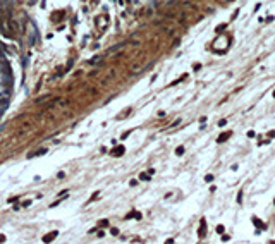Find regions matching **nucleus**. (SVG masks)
Segmentation results:
<instances>
[{"label":"nucleus","mask_w":275,"mask_h":244,"mask_svg":"<svg viewBox=\"0 0 275 244\" xmlns=\"http://www.w3.org/2000/svg\"><path fill=\"white\" fill-rule=\"evenodd\" d=\"M253 222H254V225H258V227H261V229H263V227H265L263 223H261V220H258V218H254Z\"/></svg>","instance_id":"obj_8"},{"label":"nucleus","mask_w":275,"mask_h":244,"mask_svg":"<svg viewBox=\"0 0 275 244\" xmlns=\"http://www.w3.org/2000/svg\"><path fill=\"white\" fill-rule=\"evenodd\" d=\"M182 153H184V146H179V148L175 150V155H179V157H181Z\"/></svg>","instance_id":"obj_7"},{"label":"nucleus","mask_w":275,"mask_h":244,"mask_svg":"<svg viewBox=\"0 0 275 244\" xmlns=\"http://www.w3.org/2000/svg\"><path fill=\"white\" fill-rule=\"evenodd\" d=\"M122 153H124V148H122V146H119V148L114 150V155H115V157H121Z\"/></svg>","instance_id":"obj_6"},{"label":"nucleus","mask_w":275,"mask_h":244,"mask_svg":"<svg viewBox=\"0 0 275 244\" xmlns=\"http://www.w3.org/2000/svg\"><path fill=\"white\" fill-rule=\"evenodd\" d=\"M248 136L249 138H254V131H248Z\"/></svg>","instance_id":"obj_15"},{"label":"nucleus","mask_w":275,"mask_h":244,"mask_svg":"<svg viewBox=\"0 0 275 244\" xmlns=\"http://www.w3.org/2000/svg\"><path fill=\"white\" fill-rule=\"evenodd\" d=\"M205 180H206V182H213V175H212V174H208V175L205 177Z\"/></svg>","instance_id":"obj_9"},{"label":"nucleus","mask_w":275,"mask_h":244,"mask_svg":"<svg viewBox=\"0 0 275 244\" xmlns=\"http://www.w3.org/2000/svg\"><path fill=\"white\" fill-rule=\"evenodd\" d=\"M9 28H11L12 31H16L17 28H19V24H17V22L14 21V19H9Z\"/></svg>","instance_id":"obj_3"},{"label":"nucleus","mask_w":275,"mask_h":244,"mask_svg":"<svg viewBox=\"0 0 275 244\" xmlns=\"http://www.w3.org/2000/svg\"><path fill=\"white\" fill-rule=\"evenodd\" d=\"M98 60H101V57H95V58H91V60H90V64H96Z\"/></svg>","instance_id":"obj_10"},{"label":"nucleus","mask_w":275,"mask_h":244,"mask_svg":"<svg viewBox=\"0 0 275 244\" xmlns=\"http://www.w3.org/2000/svg\"><path fill=\"white\" fill-rule=\"evenodd\" d=\"M206 234V222L205 220H201V225H200V237H205Z\"/></svg>","instance_id":"obj_1"},{"label":"nucleus","mask_w":275,"mask_h":244,"mask_svg":"<svg viewBox=\"0 0 275 244\" xmlns=\"http://www.w3.org/2000/svg\"><path fill=\"white\" fill-rule=\"evenodd\" d=\"M141 180H150V177L146 174H141Z\"/></svg>","instance_id":"obj_12"},{"label":"nucleus","mask_w":275,"mask_h":244,"mask_svg":"<svg viewBox=\"0 0 275 244\" xmlns=\"http://www.w3.org/2000/svg\"><path fill=\"white\" fill-rule=\"evenodd\" d=\"M237 203H243V191L239 193V196H237Z\"/></svg>","instance_id":"obj_11"},{"label":"nucleus","mask_w":275,"mask_h":244,"mask_svg":"<svg viewBox=\"0 0 275 244\" xmlns=\"http://www.w3.org/2000/svg\"><path fill=\"white\" fill-rule=\"evenodd\" d=\"M225 124H227V120H225V119H224V120H220V122H218V126H220V127H224V126H225Z\"/></svg>","instance_id":"obj_13"},{"label":"nucleus","mask_w":275,"mask_h":244,"mask_svg":"<svg viewBox=\"0 0 275 244\" xmlns=\"http://www.w3.org/2000/svg\"><path fill=\"white\" fill-rule=\"evenodd\" d=\"M273 98H275V91H273Z\"/></svg>","instance_id":"obj_16"},{"label":"nucleus","mask_w":275,"mask_h":244,"mask_svg":"<svg viewBox=\"0 0 275 244\" xmlns=\"http://www.w3.org/2000/svg\"><path fill=\"white\" fill-rule=\"evenodd\" d=\"M217 232H220V234L224 232V225H218V227H217Z\"/></svg>","instance_id":"obj_14"},{"label":"nucleus","mask_w":275,"mask_h":244,"mask_svg":"<svg viewBox=\"0 0 275 244\" xmlns=\"http://www.w3.org/2000/svg\"><path fill=\"white\" fill-rule=\"evenodd\" d=\"M229 136H230V133H224V134H220V136H218V143H224V141H225V139L229 138Z\"/></svg>","instance_id":"obj_4"},{"label":"nucleus","mask_w":275,"mask_h":244,"mask_svg":"<svg viewBox=\"0 0 275 244\" xmlns=\"http://www.w3.org/2000/svg\"><path fill=\"white\" fill-rule=\"evenodd\" d=\"M43 153H47V150H38L35 153H29V158H31V157H40V155H43Z\"/></svg>","instance_id":"obj_5"},{"label":"nucleus","mask_w":275,"mask_h":244,"mask_svg":"<svg viewBox=\"0 0 275 244\" xmlns=\"http://www.w3.org/2000/svg\"><path fill=\"white\" fill-rule=\"evenodd\" d=\"M126 43H119V45H115V47H110L108 48V53H112V52H117V50H121L122 47H124Z\"/></svg>","instance_id":"obj_2"}]
</instances>
